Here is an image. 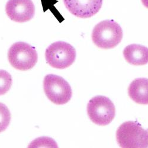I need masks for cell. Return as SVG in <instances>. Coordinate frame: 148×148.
Returning <instances> with one entry per match:
<instances>
[{"label": "cell", "mask_w": 148, "mask_h": 148, "mask_svg": "<svg viewBox=\"0 0 148 148\" xmlns=\"http://www.w3.org/2000/svg\"><path fill=\"white\" fill-rule=\"evenodd\" d=\"M70 13L79 18H89L96 14L101 9L103 0H64Z\"/></svg>", "instance_id": "obj_8"}, {"label": "cell", "mask_w": 148, "mask_h": 148, "mask_svg": "<svg viewBox=\"0 0 148 148\" xmlns=\"http://www.w3.org/2000/svg\"><path fill=\"white\" fill-rule=\"evenodd\" d=\"M87 114L90 119L95 125L104 126L109 125L116 116V108L110 98L97 95L89 101Z\"/></svg>", "instance_id": "obj_3"}, {"label": "cell", "mask_w": 148, "mask_h": 148, "mask_svg": "<svg viewBox=\"0 0 148 148\" xmlns=\"http://www.w3.org/2000/svg\"><path fill=\"white\" fill-rule=\"evenodd\" d=\"M11 113L8 107L0 103V133L5 131L10 125Z\"/></svg>", "instance_id": "obj_12"}, {"label": "cell", "mask_w": 148, "mask_h": 148, "mask_svg": "<svg viewBox=\"0 0 148 148\" xmlns=\"http://www.w3.org/2000/svg\"><path fill=\"white\" fill-rule=\"evenodd\" d=\"M12 85V77L7 71L0 69V95L6 94Z\"/></svg>", "instance_id": "obj_11"}, {"label": "cell", "mask_w": 148, "mask_h": 148, "mask_svg": "<svg viewBox=\"0 0 148 148\" xmlns=\"http://www.w3.org/2000/svg\"><path fill=\"white\" fill-rule=\"evenodd\" d=\"M43 89L48 99L56 105L65 104L72 98V91L69 83L62 77L54 74L45 76Z\"/></svg>", "instance_id": "obj_6"}, {"label": "cell", "mask_w": 148, "mask_h": 148, "mask_svg": "<svg viewBox=\"0 0 148 148\" xmlns=\"http://www.w3.org/2000/svg\"><path fill=\"white\" fill-rule=\"evenodd\" d=\"M142 3L145 7L148 8V0H142Z\"/></svg>", "instance_id": "obj_13"}, {"label": "cell", "mask_w": 148, "mask_h": 148, "mask_svg": "<svg viewBox=\"0 0 148 148\" xmlns=\"http://www.w3.org/2000/svg\"><path fill=\"white\" fill-rule=\"evenodd\" d=\"M147 132H148V129H147Z\"/></svg>", "instance_id": "obj_14"}, {"label": "cell", "mask_w": 148, "mask_h": 148, "mask_svg": "<svg viewBox=\"0 0 148 148\" xmlns=\"http://www.w3.org/2000/svg\"><path fill=\"white\" fill-rule=\"evenodd\" d=\"M116 140L123 148L148 147V132L136 121H126L117 130Z\"/></svg>", "instance_id": "obj_1"}, {"label": "cell", "mask_w": 148, "mask_h": 148, "mask_svg": "<svg viewBox=\"0 0 148 148\" xmlns=\"http://www.w3.org/2000/svg\"><path fill=\"white\" fill-rule=\"evenodd\" d=\"M76 51L72 45L63 42L53 43L46 50L47 63L52 68L63 69L73 64L76 59Z\"/></svg>", "instance_id": "obj_5"}, {"label": "cell", "mask_w": 148, "mask_h": 148, "mask_svg": "<svg viewBox=\"0 0 148 148\" xmlns=\"http://www.w3.org/2000/svg\"><path fill=\"white\" fill-rule=\"evenodd\" d=\"M123 56L131 65H145L148 64V47L137 44L128 45L123 51Z\"/></svg>", "instance_id": "obj_9"}, {"label": "cell", "mask_w": 148, "mask_h": 148, "mask_svg": "<svg viewBox=\"0 0 148 148\" xmlns=\"http://www.w3.org/2000/svg\"><path fill=\"white\" fill-rule=\"evenodd\" d=\"M5 11L8 17L18 23L32 20L35 14V7L32 0H8Z\"/></svg>", "instance_id": "obj_7"}, {"label": "cell", "mask_w": 148, "mask_h": 148, "mask_svg": "<svg viewBox=\"0 0 148 148\" xmlns=\"http://www.w3.org/2000/svg\"><path fill=\"white\" fill-rule=\"evenodd\" d=\"M8 59L14 68L22 71L32 69L38 60L36 49L29 44L18 42L12 45L8 52Z\"/></svg>", "instance_id": "obj_4"}, {"label": "cell", "mask_w": 148, "mask_h": 148, "mask_svg": "<svg viewBox=\"0 0 148 148\" xmlns=\"http://www.w3.org/2000/svg\"><path fill=\"white\" fill-rule=\"evenodd\" d=\"M128 94L131 99L139 104H148V79L136 78L128 88Z\"/></svg>", "instance_id": "obj_10"}, {"label": "cell", "mask_w": 148, "mask_h": 148, "mask_svg": "<svg viewBox=\"0 0 148 148\" xmlns=\"http://www.w3.org/2000/svg\"><path fill=\"white\" fill-rule=\"evenodd\" d=\"M122 38V29L113 20H104L97 24L92 33L93 43L103 49L115 47L121 42Z\"/></svg>", "instance_id": "obj_2"}]
</instances>
